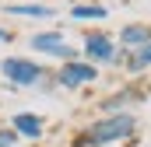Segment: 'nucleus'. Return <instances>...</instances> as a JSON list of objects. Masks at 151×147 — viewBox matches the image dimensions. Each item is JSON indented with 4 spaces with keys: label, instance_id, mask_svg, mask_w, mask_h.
<instances>
[{
    "label": "nucleus",
    "instance_id": "1",
    "mask_svg": "<svg viewBox=\"0 0 151 147\" xmlns=\"http://www.w3.org/2000/svg\"><path fill=\"white\" fill-rule=\"evenodd\" d=\"M137 133V116L134 112H109V116H99L91 119L84 130H77L74 147H113L123 144Z\"/></svg>",
    "mask_w": 151,
    "mask_h": 147
},
{
    "label": "nucleus",
    "instance_id": "7",
    "mask_svg": "<svg viewBox=\"0 0 151 147\" xmlns=\"http://www.w3.org/2000/svg\"><path fill=\"white\" fill-rule=\"evenodd\" d=\"M11 130H14L21 140L35 144V140H42V133H46V119H42L39 112H14V116H11Z\"/></svg>",
    "mask_w": 151,
    "mask_h": 147
},
{
    "label": "nucleus",
    "instance_id": "9",
    "mask_svg": "<svg viewBox=\"0 0 151 147\" xmlns=\"http://www.w3.org/2000/svg\"><path fill=\"white\" fill-rule=\"evenodd\" d=\"M123 67H127V74H134V77L151 70V42L141 46V49H134V53H127V56H123Z\"/></svg>",
    "mask_w": 151,
    "mask_h": 147
},
{
    "label": "nucleus",
    "instance_id": "5",
    "mask_svg": "<svg viewBox=\"0 0 151 147\" xmlns=\"http://www.w3.org/2000/svg\"><path fill=\"white\" fill-rule=\"evenodd\" d=\"M28 46H32L35 53H46V56L60 60V63H67V60H77V56H81V49H74V46L63 42V32H39V35H32Z\"/></svg>",
    "mask_w": 151,
    "mask_h": 147
},
{
    "label": "nucleus",
    "instance_id": "8",
    "mask_svg": "<svg viewBox=\"0 0 151 147\" xmlns=\"http://www.w3.org/2000/svg\"><path fill=\"white\" fill-rule=\"evenodd\" d=\"M148 42H151V28L148 25H123L119 28V39H116L119 53H134V49H141Z\"/></svg>",
    "mask_w": 151,
    "mask_h": 147
},
{
    "label": "nucleus",
    "instance_id": "10",
    "mask_svg": "<svg viewBox=\"0 0 151 147\" xmlns=\"http://www.w3.org/2000/svg\"><path fill=\"white\" fill-rule=\"evenodd\" d=\"M70 18H74V21H106L109 11H106L102 4H74V7H70Z\"/></svg>",
    "mask_w": 151,
    "mask_h": 147
},
{
    "label": "nucleus",
    "instance_id": "13",
    "mask_svg": "<svg viewBox=\"0 0 151 147\" xmlns=\"http://www.w3.org/2000/svg\"><path fill=\"white\" fill-rule=\"evenodd\" d=\"M0 42H11V32L7 28H0Z\"/></svg>",
    "mask_w": 151,
    "mask_h": 147
},
{
    "label": "nucleus",
    "instance_id": "2",
    "mask_svg": "<svg viewBox=\"0 0 151 147\" xmlns=\"http://www.w3.org/2000/svg\"><path fill=\"white\" fill-rule=\"evenodd\" d=\"M81 60H88L91 67H116V63H123L116 39L106 35V32H88L84 35V42H81Z\"/></svg>",
    "mask_w": 151,
    "mask_h": 147
},
{
    "label": "nucleus",
    "instance_id": "14",
    "mask_svg": "<svg viewBox=\"0 0 151 147\" xmlns=\"http://www.w3.org/2000/svg\"><path fill=\"white\" fill-rule=\"evenodd\" d=\"M148 95H151V91H148Z\"/></svg>",
    "mask_w": 151,
    "mask_h": 147
},
{
    "label": "nucleus",
    "instance_id": "6",
    "mask_svg": "<svg viewBox=\"0 0 151 147\" xmlns=\"http://www.w3.org/2000/svg\"><path fill=\"white\" fill-rule=\"evenodd\" d=\"M144 98H148V95L130 84V88H119L113 95H106V98L99 102V109H102V116H109V112H130V109H137V102H144Z\"/></svg>",
    "mask_w": 151,
    "mask_h": 147
},
{
    "label": "nucleus",
    "instance_id": "4",
    "mask_svg": "<svg viewBox=\"0 0 151 147\" xmlns=\"http://www.w3.org/2000/svg\"><path fill=\"white\" fill-rule=\"evenodd\" d=\"M99 81V67H91L88 60H67V63H60V70H56V84L60 88H88V84H95Z\"/></svg>",
    "mask_w": 151,
    "mask_h": 147
},
{
    "label": "nucleus",
    "instance_id": "3",
    "mask_svg": "<svg viewBox=\"0 0 151 147\" xmlns=\"http://www.w3.org/2000/svg\"><path fill=\"white\" fill-rule=\"evenodd\" d=\"M0 74L11 88H35L39 81H46V67L28 60V56H7L0 60Z\"/></svg>",
    "mask_w": 151,
    "mask_h": 147
},
{
    "label": "nucleus",
    "instance_id": "11",
    "mask_svg": "<svg viewBox=\"0 0 151 147\" xmlns=\"http://www.w3.org/2000/svg\"><path fill=\"white\" fill-rule=\"evenodd\" d=\"M7 14H18V18H53V7H42V4H7Z\"/></svg>",
    "mask_w": 151,
    "mask_h": 147
},
{
    "label": "nucleus",
    "instance_id": "12",
    "mask_svg": "<svg viewBox=\"0 0 151 147\" xmlns=\"http://www.w3.org/2000/svg\"><path fill=\"white\" fill-rule=\"evenodd\" d=\"M0 147H21V137L11 126H0Z\"/></svg>",
    "mask_w": 151,
    "mask_h": 147
}]
</instances>
